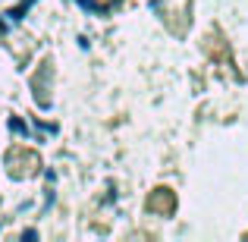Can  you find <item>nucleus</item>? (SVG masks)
I'll return each mask as SVG.
<instances>
[{
  "label": "nucleus",
  "instance_id": "f257e3e1",
  "mask_svg": "<svg viewBox=\"0 0 248 242\" xmlns=\"http://www.w3.org/2000/svg\"><path fill=\"white\" fill-rule=\"evenodd\" d=\"M76 3H79V6H82V10H85V13H104V10H101V6H97V3H94V0H76Z\"/></svg>",
  "mask_w": 248,
  "mask_h": 242
},
{
  "label": "nucleus",
  "instance_id": "f03ea898",
  "mask_svg": "<svg viewBox=\"0 0 248 242\" xmlns=\"http://www.w3.org/2000/svg\"><path fill=\"white\" fill-rule=\"evenodd\" d=\"M10 129H13V132H25V126H22V123L16 120V116H13V120H10Z\"/></svg>",
  "mask_w": 248,
  "mask_h": 242
},
{
  "label": "nucleus",
  "instance_id": "7ed1b4c3",
  "mask_svg": "<svg viewBox=\"0 0 248 242\" xmlns=\"http://www.w3.org/2000/svg\"><path fill=\"white\" fill-rule=\"evenodd\" d=\"M3 32H6V25H3V22H0V35H3Z\"/></svg>",
  "mask_w": 248,
  "mask_h": 242
}]
</instances>
